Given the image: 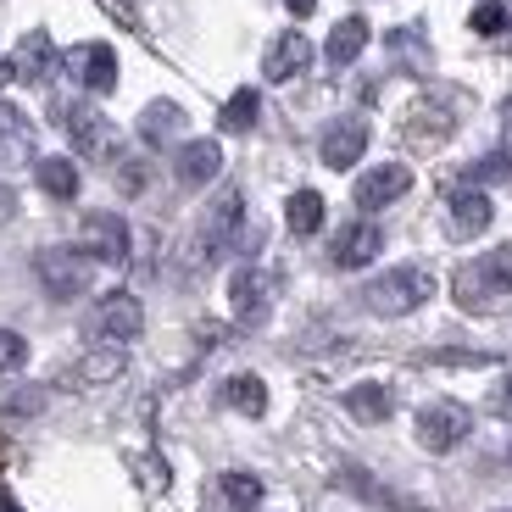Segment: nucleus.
I'll return each instance as SVG.
<instances>
[{
    "label": "nucleus",
    "instance_id": "obj_1",
    "mask_svg": "<svg viewBox=\"0 0 512 512\" xmlns=\"http://www.w3.org/2000/svg\"><path fill=\"white\" fill-rule=\"evenodd\" d=\"M451 295H457L462 312H479V318L501 312V307L512 301V245H496V251H485L479 262L457 268Z\"/></svg>",
    "mask_w": 512,
    "mask_h": 512
},
{
    "label": "nucleus",
    "instance_id": "obj_2",
    "mask_svg": "<svg viewBox=\"0 0 512 512\" xmlns=\"http://www.w3.org/2000/svg\"><path fill=\"white\" fill-rule=\"evenodd\" d=\"M429 295H435V273L429 268H390L384 279H373L368 290H362V301H368V312H379V318H407V312H418Z\"/></svg>",
    "mask_w": 512,
    "mask_h": 512
},
{
    "label": "nucleus",
    "instance_id": "obj_3",
    "mask_svg": "<svg viewBox=\"0 0 512 512\" xmlns=\"http://www.w3.org/2000/svg\"><path fill=\"white\" fill-rule=\"evenodd\" d=\"M140 329H145L140 295L112 290V295H101V301H95V312H90V340H95V346H117V351H123V340H134Z\"/></svg>",
    "mask_w": 512,
    "mask_h": 512
},
{
    "label": "nucleus",
    "instance_id": "obj_4",
    "mask_svg": "<svg viewBox=\"0 0 512 512\" xmlns=\"http://www.w3.org/2000/svg\"><path fill=\"white\" fill-rule=\"evenodd\" d=\"M34 273L56 301H73V295L90 290V256L73 251V245H45V251L34 256Z\"/></svg>",
    "mask_w": 512,
    "mask_h": 512
},
{
    "label": "nucleus",
    "instance_id": "obj_5",
    "mask_svg": "<svg viewBox=\"0 0 512 512\" xmlns=\"http://www.w3.org/2000/svg\"><path fill=\"white\" fill-rule=\"evenodd\" d=\"M468 429H474V412L457 407V401H429V407L418 412V446L423 451H451L457 440H468Z\"/></svg>",
    "mask_w": 512,
    "mask_h": 512
},
{
    "label": "nucleus",
    "instance_id": "obj_6",
    "mask_svg": "<svg viewBox=\"0 0 512 512\" xmlns=\"http://www.w3.org/2000/svg\"><path fill=\"white\" fill-rule=\"evenodd\" d=\"M62 128L73 134V145L84 156H95V162H117V134H112V123H106L95 106H84V101L62 106Z\"/></svg>",
    "mask_w": 512,
    "mask_h": 512
},
{
    "label": "nucleus",
    "instance_id": "obj_7",
    "mask_svg": "<svg viewBox=\"0 0 512 512\" xmlns=\"http://www.w3.org/2000/svg\"><path fill=\"white\" fill-rule=\"evenodd\" d=\"M240 223H245L240 190H223L218 201L206 206V223H201V256H206V262H218V256L240 240Z\"/></svg>",
    "mask_w": 512,
    "mask_h": 512
},
{
    "label": "nucleus",
    "instance_id": "obj_8",
    "mask_svg": "<svg viewBox=\"0 0 512 512\" xmlns=\"http://www.w3.org/2000/svg\"><path fill=\"white\" fill-rule=\"evenodd\" d=\"M229 301H234V318H240L245 329H256L273 307V273L268 268H240L229 279Z\"/></svg>",
    "mask_w": 512,
    "mask_h": 512
},
{
    "label": "nucleus",
    "instance_id": "obj_9",
    "mask_svg": "<svg viewBox=\"0 0 512 512\" xmlns=\"http://www.w3.org/2000/svg\"><path fill=\"white\" fill-rule=\"evenodd\" d=\"M67 67H73V78H78L90 95H112V90H117V51L106 45V39H95V45H78V51L67 56Z\"/></svg>",
    "mask_w": 512,
    "mask_h": 512
},
{
    "label": "nucleus",
    "instance_id": "obj_10",
    "mask_svg": "<svg viewBox=\"0 0 512 512\" xmlns=\"http://www.w3.org/2000/svg\"><path fill=\"white\" fill-rule=\"evenodd\" d=\"M84 256H101V262H128V223L117 212H90L84 218V240H78Z\"/></svg>",
    "mask_w": 512,
    "mask_h": 512
},
{
    "label": "nucleus",
    "instance_id": "obj_11",
    "mask_svg": "<svg viewBox=\"0 0 512 512\" xmlns=\"http://www.w3.org/2000/svg\"><path fill=\"white\" fill-rule=\"evenodd\" d=\"M490 218H496V206H490L485 190H446V223H451V234H457V240L485 234Z\"/></svg>",
    "mask_w": 512,
    "mask_h": 512
},
{
    "label": "nucleus",
    "instance_id": "obj_12",
    "mask_svg": "<svg viewBox=\"0 0 512 512\" xmlns=\"http://www.w3.org/2000/svg\"><path fill=\"white\" fill-rule=\"evenodd\" d=\"M362 151H368V123L362 117H340L334 128H323V140H318V156L340 173V167L362 162Z\"/></svg>",
    "mask_w": 512,
    "mask_h": 512
},
{
    "label": "nucleus",
    "instance_id": "obj_13",
    "mask_svg": "<svg viewBox=\"0 0 512 512\" xmlns=\"http://www.w3.org/2000/svg\"><path fill=\"white\" fill-rule=\"evenodd\" d=\"M412 190V167L407 162H384V167H373V173H362L357 179V206H390V201H401V195Z\"/></svg>",
    "mask_w": 512,
    "mask_h": 512
},
{
    "label": "nucleus",
    "instance_id": "obj_14",
    "mask_svg": "<svg viewBox=\"0 0 512 512\" xmlns=\"http://www.w3.org/2000/svg\"><path fill=\"white\" fill-rule=\"evenodd\" d=\"M56 45H51V34L45 28H28L23 39H17V56H12V73L23 78V84H45V78L56 73Z\"/></svg>",
    "mask_w": 512,
    "mask_h": 512
},
{
    "label": "nucleus",
    "instance_id": "obj_15",
    "mask_svg": "<svg viewBox=\"0 0 512 512\" xmlns=\"http://www.w3.org/2000/svg\"><path fill=\"white\" fill-rule=\"evenodd\" d=\"M307 67H312V39L301 34V28H290V34L273 39V51H268V62H262V73H268L273 84H290V78H301Z\"/></svg>",
    "mask_w": 512,
    "mask_h": 512
},
{
    "label": "nucleus",
    "instance_id": "obj_16",
    "mask_svg": "<svg viewBox=\"0 0 512 512\" xmlns=\"http://www.w3.org/2000/svg\"><path fill=\"white\" fill-rule=\"evenodd\" d=\"M451 128H457V117H451L446 106H412L401 134H407V145H418V151H435V145L451 140Z\"/></svg>",
    "mask_w": 512,
    "mask_h": 512
},
{
    "label": "nucleus",
    "instance_id": "obj_17",
    "mask_svg": "<svg viewBox=\"0 0 512 512\" xmlns=\"http://www.w3.org/2000/svg\"><path fill=\"white\" fill-rule=\"evenodd\" d=\"M379 251H384V234L373 229V223H351V229H340V240H334V268H368Z\"/></svg>",
    "mask_w": 512,
    "mask_h": 512
},
{
    "label": "nucleus",
    "instance_id": "obj_18",
    "mask_svg": "<svg viewBox=\"0 0 512 512\" xmlns=\"http://www.w3.org/2000/svg\"><path fill=\"white\" fill-rule=\"evenodd\" d=\"M28 151H34V123H28V112H17V106L0 101V162L23 167Z\"/></svg>",
    "mask_w": 512,
    "mask_h": 512
},
{
    "label": "nucleus",
    "instance_id": "obj_19",
    "mask_svg": "<svg viewBox=\"0 0 512 512\" xmlns=\"http://www.w3.org/2000/svg\"><path fill=\"white\" fill-rule=\"evenodd\" d=\"M173 173H179V184H190V190H201L206 179H218L223 173V151L212 140H190L179 151V162H173Z\"/></svg>",
    "mask_w": 512,
    "mask_h": 512
},
{
    "label": "nucleus",
    "instance_id": "obj_20",
    "mask_svg": "<svg viewBox=\"0 0 512 512\" xmlns=\"http://www.w3.org/2000/svg\"><path fill=\"white\" fill-rule=\"evenodd\" d=\"M123 351L117 346H101V351H90V357H78L73 362V384H84V390H90V384H112V379H123Z\"/></svg>",
    "mask_w": 512,
    "mask_h": 512
},
{
    "label": "nucleus",
    "instance_id": "obj_21",
    "mask_svg": "<svg viewBox=\"0 0 512 512\" xmlns=\"http://www.w3.org/2000/svg\"><path fill=\"white\" fill-rule=\"evenodd\" d=\"M34 173H39V190L56 195V201H73V195H78V167H73V156H39Z\"/></svg>",
    "mask_w": 512,
    "mask_h": 512
},
{
    "label": "nucleus",
    "instance_id": "obj_22",
    "mask_svg": "<svg viewBox=\"0 0 512 512\" xmlns=\"http://www.w3.org/2000/svg\"><path fill=\"white\" fill-rule=\"evenodd\" d=\"M479 39H496V45H512V0H479L474 17H468Z\"/></svg>",
    "mask_w": 512,
    "mask_h": 512
},
{
    "label": "nucleus",
    "instance_id": "obj_23",
    "mask_svg": "<svg viewBox=\"0 0 512 512\" xmlns=\"http://www.w3.org/2000/svg\"><path fill=\"white\" fill-rule=\"evenodd\" d=\"M362 45H368V23H362V17H346V23H334L323 56H329L334 67H351V62L362 56Z\"/></svg>",
    "mask_w": 512,
    "mask_h": 512
},
{
    "label": "nucleus",
    "instance_id": "obj_24",
    "mask_svg": "<svg viewBox=\"0 0 512 512\" xmlns=\"http://www.w3.org/2000/svg\"><path fill=\"white\" fill-rule=\"evenodd\" d=\"M223 401H229L234 412H245V418H262V412H268V384L256 379V373H234V379L223 384Z\"/></svg>",
    "mask_w": 512,
    "mask_h": 512
},
{
    "label": "nucleus",
    "instance_id": "obj_25",
    "mask_svg": "<svg viewBox=\"0 0 512 512\" xmlns=\"http://www.w3.org/2000/svg\"><path fill=\"white\" fill-rule=\"evenodd\" d=\"M140 134L151 145H167V140H179L184 134V112L173 101H151L145 106V117H140Z\"/></svg>",
    "mask_w": 512,
    "mask_h": 512
},
{
    "label": "nucleus",
    "instance_id": "obj_26",
    "mask_svg": "<svg viewBox=\"0 0 512 512\" xmlns=\"http://www.w3.org/2000/svg\"><path fill=\"white\" fill-rule=\"evenodd\" d=\"M346 412L357 423H384V418H390V390H384V384H351V390H346Z\"/></svg>",
    "mask_w": 512,
    "mask_h": 512
},
{
    "label": "nucleus",
    "instance_id": "obj_27",
    "mask_svg": "<svg viewBox=\"0 0 512 512\" xmlns=\"http://www.w3.org/2000/svg\"><path fill=\"white\" fill-rule=\"evenodd\" d=\"M284 218H290V234H318L323 229V195L318 190H295L290 206H284Z\"/></svg>",
    "mask_w": 512,
    "mask_h": 512
},
{
    "label": "nucleus",
    "instance_id": "obj_28",
    "mask_svg": "<svg viewBox=\"0 0 512 512\" xmlns=\"http://www.w3.org/2000/svg\"><path fill=\"white\" fill-rule=\"evenodd\" d=\"M256 112H262V101H256V90H234L229 106H223V134H251L256 128Z\"/></svg>",
    "mask_w": 512,
    "mask_h": 512
},
{
    "label": "nucleus",
    "instance_id": "obj_29",
    "mask_svg": "<svg viewBox=\"0 0 512 512\" xmlns=\"http://www.w3.org/2000/svg\"><path fill=\"white\" fill-rule=\"evenodd\" d=\"M507 173H512V156L490 151V156H479L474 167H462V184H507Z\"/></svg>",
    "mask_w": 512,
    "mask_h": 512
},
{
    "label": "nucleus",
    "instance_id": "obj_30",
    "mask_svg": "<svg viewBox=\"0 0 512 512\" xmlns=\"http://www.w3.org/2000/svg\"><path fill=\"white\" fill-rule=\"evenodd\" d=\"M223 496H229V507L251 512L256 501H262V479H256V474H240V468H234V474H223Z\"/></svg>",
    "mask_w": 512,
    "mask_h": 512
},
{
    "label": "nucleus",
    "instance_id": "obj_31",
    "mask_svg": "<svg viewBox=\"0 0 512 512\" xmlns=\"http://www.w3.org/2000/svg\"><path fill=\"white\" fill-rule=\"evenodd\" d=\"M45 407V390H0V412H12V418H34Z\"/></svg>",
    "mask_w": 512,
    "mask_h": 512
},
{
    "label": "nucleus",
    "instance_id": "obj_32",
    "mask_svg": "<svg viewBox=\"0 0 512 512\" xmlns=\"http://www.w3.org/2000/svg\"><path fill=\"white\" fill-rule=\"evenodd\" d=\"M28 362V340L17 329H0V373H17Z\"/></svg>",
    "mask_w": 512,
    "mask_h": 512
},
{
    "label": "nucleus",
    "instance_id": "obj_33",
    "mask_svg": "<svg viewBox=\"0 0 512 512\" xmlns=\"http://www.w3.org/2000/svg\"><path fill=\"white\" fill-rule=\"evenodd\" d=\"M490 412H496V418H512V379L501 384L496 396H490Z\"/></svg>",
    "mask_w": 512,
    "mask_h": 512
},
{
    "label": "nucleus",
    "instance_id": "obj_34",
    "mask_svg": "<svg viewBox=\"0 0 512 512\" xmlns=\"http://www.w3.org/2000/svg\"><path fill=\"white\" fill-rule=\"evenodd\" d=\"M12 218H17V195L0 184V223H12Z\"/></svg>",
    "mask_w": 512,
    "mask_h": 512
},
{
    "label": "nucleus",
    "instance_id": "obj_35",
    "mask_svg": "<svg viewBox=\"0 0 512 512\" xmlns=\"http://www.w3.org/2000/svg\"><path fill=\"white\" fill-rule=\"evenodd\" d=\"M284 6H290L295 17H312V12H318V0H284Z\"/></svg>",
    "mask_w": 512,
    "mask_h": 512
},
{
    "label": "nucleus",
    "instance_id": "obj_36",
    "mask_svg": "<svg viewBox=\"0 0 512 512\" xmlns=\"http://www.w3.org/2000/svg\"><path fill=\"white\" fill-rule=\"evenodd\" d=\"M0 512H23V507H17V501L6 496V490H0Z\"/></svg>",
    "mask_w": 512,
    "mask_h": 512
},
{
    "label": "nucleus",
    "instance_id": "obj_37",
    "mask_svg": "<svg viewBox=\"0 0 512 512\" xmlns=\"http://www.w3.org/2000/svg\"><path fill=\"white\" fill-rule=\"evenodd\" d=\"M6 78H17V73H12V67H6V62H0V84H6Z\"/></svg>",
    "mask_w": 512,
    "mask_h": 512
}]
</instances>
